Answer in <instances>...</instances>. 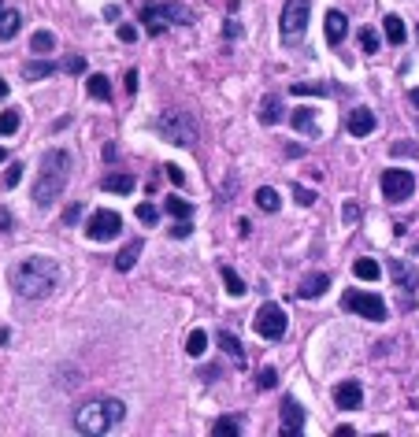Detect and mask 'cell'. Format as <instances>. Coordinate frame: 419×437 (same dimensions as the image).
I'll list each match as a JSON object with an SVG mask.
<instances>
[{"label":"cell","instance_id":"6da1fadb","mask_svg":"<svg viewBox=\"0 0 419 437\" xmlns=\"http://www.w3.org/2000/svg\"><path fill=\"white\" fill-rule=\"evenodd\" d=\"M60 286V263L49 256H26L12 267V289L26 300H41Z\"/></svg>","mask_w":419,"mask_h":437},{"label":"cell","instance_id":"7a4b0ae2","mask_svg":"<svg viewBox=\"0 0 419 437\" xmlns=\"http://www.w3.org/2000/svg\"><path fill=\"white\" fill-rule=\"evenodd\" d=\"M71 178V156L63 149H49L41 156V167H38V178H34V204L38 208H49L52 200H60L63 186Z\"/></svg>","mask_w":419,"mask_h":437},{"label":"cell","instance_id":"3957f363","mask_svg":"<svg viewBox=\"0 0 419 437\" xmlns=\"http://www.w3.org/2000/svg\"><path fill=\"white\" fill-rule=\"evenodd\" d=\"M126 415V404L123 400H112V397H93L75 412V430L86 434V437H100V434H112L115 426L123 423Z\"/></svg>","mask_w":419,"mask_h":437},{"label":"cell","instance_id":"277c9868","mask_svg":"<svg viewBox=\"0 0 419 437\" xmlns=\"http://www.w3.org/2000/svg\"><path fill=\"white\" fill-rule=\"evenodd\" d=\"M156 134H163L171 145H182V149L197 145V126L189 119V112H163L156 119Z\"/></svg>","mask_w":419,"mask_h":437},{"label":"cell","instance_id":"5b68a950","mask_svg":"<svg viewBox=\"0 0 419 437\" xmlns=\"http://www.w3.org/2000/svg\"><path fill=\"white\" fill-rule=\"evenodd\" d=\"M189 19H193V15H189V8H182V4H145L141 8V23H145L149 34H163L167 26L189 23Z\"/></svg>","mask_w":419,"mask_h":437},{"label":"cell","instance_id":"8992f818","mask_svg":"<svg viewBox=\"0 0 419 437\" xmlns=\"http://www.w3.org/2000/svg\"><path fill=\"white\" fill-rule=\"evenodd\" d=\"M342 308L345 312H357L363 319H371V323H382L386 319V300L379 293H368V289H345L342 293Z\"/></svg>","mask_w":419,"mask_h":437},{"label":"cell","instance_id":"52a82bcc","mask_svg":"<svg viewBox=\"0 0 419 437\" xmlns=\"http://www.w3.org/2000/svg\"><path fill=\"white\" fill-rule=\"evenodd\" d=\"M416 193V175L412 171H400V167H390L382 171V197L400 204V200H408Z\"/></svg>","mask_w":419,"mask_h":437},{"label":"cell","instance_id":"ba28073f","mask_svg":"<svg viewBox=\"0 0 419 437\" xmlns=\"http://www.w3.org/2000/svg\"><path fill=\"white\" fill-rule=\"evenodd\" d=\"M119 230H123V215L112 212V208H100V212H93V215H89V223H86V234L93 241H115V238H119Z\"/></svg>","mask_w":419,"mask_h":437},{"label":"cell","instance_id":"9c48e42d","mask_svg":"<svg viewBox=\"0 0 419 437\" xmlns=\"http://www.w3.org/2000/svg\"><path fill=\"white\" fill-rule=\"evenodd\" d=\"M308 12H312L308 0H286V8H282V41H297L304 34Z\"/></svg>","mask_w":419,"mask_h":437},{"label":"cell","instance_id":"30bf717a","mask_svg":"<svg viewBox=\"0 0 419 437\" xmlns=\"http://www.w3.org/2000/svg\"><path fill=\"white\" fill-rule=\"evenodd\" d=\"M252 326H256V334L260 338H267V341H278L282 334H286V312H282L278 304H263L260 312H256V319H252Z\"/></svg>","mask_w":419,"mask_h":437},{"label":"cell","instance_id":"8fae6325","mask_svg":"<svg viewBox=\"0 0 419 437\" xmlns=\"http://www.w3.org/2000/svg\"><path fill=\"white\" fill-rule=\"evenodd\" d=\"M300 430H304V408L297 404V397H286L282 400V434L297 437Z\"/></svg>","mask_w":419,"mask_h":437},{"label":"cell","instance_id":"7c38bea8","mask_svg":"<svg viewBox=\"0 0 419 437\" xmlns=\"http://www.w3.org/2000/svg\"><path fill=\"white\" fill-rule=\"evenodd\" d=\"M386 271H390V278L397 282L400 293H416V289H419V275H416V267H408L405 260H390V263H386Z\"/></svg>","mask_w":419,"mask_h":437},{"label":"cell","instance_id":"4fadbf2b","mask_svg":"<svg viewBox=\"0 0 419 437\" xmlns=\"http://www.w3.org/2000/svg\"><path fill=\"white\" fill-rule=\"evenodd\" d=\"M334 404H338L342 412H357V408L363 404L360 382H338V386H334Z\"/></svg>","mask_w":419,"mask_h":437},{"label":"cell","instance_id":"5bb4252c","mask_svg":"<svg viewBox=\"0 0 419 437\" xmlns=\"http://www.w3.org/2000/svg\"><path fill=\"white\" fill-rule=\"evenodd\" d=\"M323 34H326V41L331 45H342L345 41V34H349V19H345V12H326V19H323Z\"/></svg>","mask_w":419,"mask_h":437},{"label":"cell","instance_id":"9a60e30c","mask_svg":"<svg viewBox=\"0 0 419 437\" xmlns=\"http://www.w3.org/2000/svg\"><path fill=\"white\" fill-rule=\"evenodd\" d=\"M326 286H331V275H326V271H315V275L300 278V286H297V297H304V300H315V297H323V293H326Z\"/></svg>","mask_w":419,"mask_h":437},{"label":"cell","instance_id":"2e32d148","mask_svg":"<svg viewBox=\"0 0 419 437\" xmlns=\"http://www.w3.org/2000/svg\"><path fill=\"white\" fill-rule=\"evenodd\" d=\"M289 123H294L297 134H304V138H320V123H315V108H297L294 115H289Z\"/></svg>","mask_w":419,"mask_h":437},{"label":"cell","instance_id":"e0dca14e","mask_svg":"<svg viewBox=\"0 0 419 437\" xmlns=\"http://www.w3.org/2000/svg\"><path fill=\"white\" fill-rule=\"evenodd\" d=\"M371 130H375V115H371V108H357V112L349 115V134L352 138H368Z\"/></svg>","mask_w":419,"mask_h":437},{"label":"cell","instance_id":"ac0fdd59","mask_svg":"<svg viewBox=\"0 0 419 437\" xmlns=\"http://www.w3.org/2000/svg\"><path fill=\"white\" fill-rule=\"evenodd\" d=\"M56 63H52V60H34V63H26V67H23V78L26 82H41V78H49V75H56Z\"/></svg>","mask_w":419,"mask_h":437},{"label":"cell","instance_id":"d6986e66","mask_svg":"<svg viewBox=\"0 0 419 437\" xmlns=\"http://www.w3.org/2000/svg\"><path fill=\"white\" fill-rule=\"evenodd\" d=\"M141 249H145V241H141V238H134V241H130V245H126V249L119 252V256H115V271H130L134 263H138Z\"/></svg>","mask_w":419,"mask_h":437},{"label":"cell","instance_id":"ffe728a7","mask_svg":"<svg viewBox=\"0 0 419 437\" xmlns=\"http://www.w3.org/2000/svg\"><path fill=\"white\" fill-rule=\"evenodd\" d=\"M23 30V15L19 12H0V41H12Z\"/></svg>","mask_w":419,"mask_h":437},{"label":"cell","instance_id":"44dd1931","mask_svg":"<svg viewBox=\"0 0 419 437\" xmlns=\"http://www.w3.org/2000/svg\"><path fill=\"white\" fill-rule=\"evenodd\" d=\"M219 345H223V352H226V356H234V360H238V367H245V349H241V341L234 338L230 330H219Z\"/></svg>","mask_w":419,"mask_h":437},{"label":"cell","instance_id":"7402d4cb","mask_svg":"<svg viewBox=\"0 0 419 437\" xmlns=\"http://www.w3.org/2000/svg\"><path fill=\"white\" fill-rule=\"evenodd\" d=\"M86 89H89V97H93V100H112V86H108L104 75H89Z\"/></svg>","mask_w":419,"mask_h":437},{"label":"cell","instance_id":"603a6c76","mask_svg":"<svg viewBox=\"0 0 419 437\" xmlns=\"http://www.w3.org/2000/svg\"><path fill=\"white\" fill-rule=\"evenodd\" d=\"M100 186H104V193H130V189H134V178H130V175H108Z\"/></svg>","mask_w":419,"mask_h":437},{"label":"cell","instance_id":"cb8c5ba5","mask_svg":"<svg viewBox=\"0 0 419 437\" xmlns=\"http://www.w3.org/2000/svg\"><path fill=\"white\" fill-rule=\"evenodd\" d=\"M352 275H357V278H363V282H375V278L382 275V267H379L375 260H368V256H363V260H357V263H352Z\"/></svg>","mask_w":419,"mask_h":437},{"label":"cell","instance_id":"d4e9b609","mask_svg":"<svg viewBox=\"0 0 419 437\" xmlns=\"http://www.w3.org/2000/svg\"><path fill=\"white\" fill-rule=\"evenodd\" d=\"M282 119V104H278V97H267L260 104V123H267V126H275Z\"/></svg>","mask_w":419,"mask_h":437},{"label":"cell","instance_id":"484cf974","mask_svg":"<svg viewBox=\"0 0 419 437\" xmlns=\"http://www.w3.org/2000/svg\"><path fill=\"white\" fill-rule=\"evenodd\" d=\"M405 23H400V15H386V41L390 45H405Z\"/></svg>","mask_w":419,"mask_h":437},{"label":"cell","instance_id":"4316f807","mask_svg":"<svg viewBox=\"0 0 419 437\" xmlns=\"http://www.w3.org/2000/svg\"><path fill=\"white\" fill-rule=\"evenodd\" d=\"M294 93L297 97H326V93H334V89L323 86V82H294Z\"/></svg>","mask_w":419,"mask_h":437},{"label":"cell","instance_id":"83f0119b","mask_svg":"<svg viewBox=\"0 0 419 437\" xmlns=\"http://www.w3.org/2000/svg\"><path fill=\"white\" fill-rule=\"evenodd\" d=\"M223 282H226V293H230V297H245V293H249V289H245V282L238 278V271H234V267H223Z\"/></svg>","mask_w":419,"mask_h":437},{"label":"cell","instance_id":"f1b7e54d","mask_svg":"<svg viewBox=\"0 0 419 437\" xmlns=\"http://www.w3.org/2000/svg\"><path fill=\"white\" fill-rule=\"evenodd\" d=\"M256 204L263 208V212H278L282 200H278V193H275L271 186H263V189H256Z\"/></svg>","mask_w":419,"mask_h":437},{"label":"cell","instance_id":"f546056e","mask_svg":"<svg viewBox=\"0 0 419 437\" xmlns=\"http://www.w3.org/2000/svg\"><path fill=\"white\" fill-rule=\"evenodd\" d=\"M163 208H167L175 218H189V215H193V204H189V200H178V197H167V200H163Z\"/></svg>","mask_w":419,"mask_h":437},{"label":"cell","instance_id":"4dcf8cb0","mask_svg":"<svg viewBox=\"0 0 419 437\" xmlns=\"http://www.w3.org/2000/svg\"><path fill=\"white\" fill-rule=\"evenodd\" d=\"M212 434H241V419L238 415H223V419H215V426H212Z\"/></svg>","mask_w":419,"mask_h":437},{"label":"cell","instance_id":"1f68e13d","mask_svg":"<svg viewBox=\"0 0 419 437\" xmlns=\"http://www.w3.org/2000/svg\"><path fill=\"white\" fill-rule=\"evenodd\" d=\"M186 352H189V356H204V352H208V334H204V330H193V334H189Z\"/></svg>","mask_w":419,"mask_h":437},{"label":"cell","instance_id":"d6a6232c","mask_svg":"<svg viewBox=\"0 0 419 437\" xmlns=\"http://www.w3.org/2000/svg\"><path fill=\"white\" fill-rule=\"evenodd\" d=\"M30 49H34V52H52V49H56V38H52L49 30H38V34L30 38Z\"/></svg>","mask_w":419,"mask_h":437},{"label":"cell","instance_id":"836d02e7","mask_svg":"<svg viewBox=\"0 0 419 437\" xmlns=\"http://www.w3.org/2000/svg\"><path fill=\"white\" fill-rule=\"evenodd\" d=\"M23 163H8V171H4V178H0V186H4V189H15V186H19V182H23Z\"/></svg>","mask_w":419,"mask_h":437},{"label":"cell","instance_id":"e575fe53","mask_svg":"<svg viewBox=\"0 0 419 437\" xmlns=\"http://www.w3.org/2000/svg\"><path fill=\"white\" fill-rule=\"evenodd\" d=\"M19 130V112H0V134H15Z\"/></svg>","mask_w":419,"mask_h":437},{"label":"cell","instance_id":"d590c367","mask_svg":"<svg viewBox=\"0 0 419 437\" xmlns=\"http://www.w3.org/2000/svg\"><path fill=\"white\" fill-rule=\"evenodd\" d=\"M167 234H171L175 241H178V238H189V234H193V223H189V218H175V226H171Z\"/></svg>","mask_w":419,"mask_h":437},{"label":"cell","instance_id":"8d00e7d4","mask_svg":"<svg viewBox=\"0 0 419 437\" xmlns=\"http://www.w3.org/2000/svg\"><path fill=\"white\" fill-rule=\"evenodd\" d=\"M294 200H297L300 208H312L315 204V193H312V189H304V186H294Z\"/></svg>","mask_w":419,"mask_h":437},{"label":"cell","instance_id":"74e56055","mask_svg":"<svg viewBox=\"0 0 419 437\" xmlns=\"http://www.w3.org/2000/svg\"><path fill=\"white\" fill-rule=\"evenodd\" d=\"M256 386H260V389H275V386H278V375H275L271 367H263L260 378H256Z\"/></svg>","mask_w":419,"mask_h":437},{"label":"cell","instance_id":"f35d334b","mask_svg":"<svg viewBox=\"0 0 419 437\" xmlns=\"http://www.w3.org/2000/svg\"><path fill=\"white\" fill-rule=\"evenodd\" d=\"M156 208H152V204H138V223H145V226H152V223H156Z\"/></svg>","mask_w":419,"mask_h":437},{"label":"cell","instance_id":"ab89813d","mask_svg":"<svg viewBox=\"0 0 419 437\" xmlns=\"http://www.w3.org/2000/svg\"><path fill=\"white\" fill-rule=\"evenodd\" d=\"M63 71H67V75H82V71H86V60H82V56H67V60H63Z\"/></svg>","mask_w":419,"mask_h":437},{"label":"cell","instance_id":"60d3db41","mask_svg":"<svg viewBox=\"0 0 419 437\" xmlns=\"http://www.w3.org/2000/svg\"><path fill=\"white\" fill-rule=\"evenodd\" d=\"M360 45H363V52H379V38H375V30H360Z\"/></svg>","mask_w":419,"mask_h":437},{"label":"cell","instance_id":"b9f144b4","mask_svg":"<svg viewBox=\"0 0 419 437\" xmlns=\"http://www.w3.org/2000/svg\"><path fill=\"white\" fill-rule=\"evenodd\" d=\"M394 156H416V160H419V145H405V141H397V145H394Z\"/></svg>","mask_w":419,"mask_h":437},{"label":"cell","instance_id":"7bdbcfd3","mask_svg":"<svg viewBox=\"0 0 419 437\" xmlns=\"http://www.w3.org/2000/svg\"><path fill=\"white\" fill-rule=\"evenodd\" d=\"M82 218V204H71L67 212H63V223H78Z\"/></svg>","mask_w":419,"mask_h":437},{"label":"cell","instance_id":"ee69618b","mask_svg":"<svg viewBox=\"0 0 419 437\" xmlns=\"http://www.w3.org/2000/svg\"><path fill=\"white\" fill-rule=\"evenodd\" d=\"M119 41H126V45L138 41V30H134V26H119Z\"/></svg>","mask_w":419,"mask_h":437},{"label":"cell","instance_id":"f6af8a7d","mask_svg":"<svg viewBox=\"0 0 419 437\" xmlns=\"http://www.w3.org/2000/svg\"><path fill=\"white\" fill-rule=\"evenodd\" d=\"M163 171H167V178H171V182H175V186H182V182H186V175H182V171H178V167H163Z\"/></svg>","mask_w":419,"mask_h":437},{"label":"cell","instance_id":"bcb514c9","mask_svg":"<svg viewBox=\"0 0 419 437\" xmlns=\"http://www.w3.org/2000/svg\"><path fill=\"white\" fill-rule=\"evenodd\" d=\"M126 93H138V71H130V75H126Z\"/></svg>","mask_w":419,"mask_h":437},{"label":"cell","instance_id":"7dc6e473","mask_svg":"<svg viewBox=\"0 0 419 437\" xmlns=\"http://www.w3.org/2000/svg\"><path fill=\"white\" fill-rule=\"evenodd\" d=\"M342 215H345V223H352V218L360 215V208H357V204H345V212H342Z\"/></svg>","mask_w":419,"mask_h":437},{"label":"cell","instance_id":"c3c4849f","mask_svg":"<svg viewBox=\"0 0 419 437\" xmlns=\"http://www.w3.org/2000/svg\"><path fill=\"white\" fill-rule=\"evenodd\" d=\"M223 34H226V38H241V26H238V23H226Z\"/></svg>","mask_w":419,"mask_h":437},{"label":"cell","instance_id":"681fc988","mask_svg":"<svg viewBox=\"0 0 419 437\" xmlns=\"http://www.w3.org/2000/svg\"><path fill=\"white\" fill-rule=\"evenodd\" d=\"M215 375H219V367H204V371H200V378H204V382H212Z\"/></svg>","mask_w":419,"mask_h":437},{"label":"cell","instance_id":"f907efd6","mask_svg":"<svg viewBox=\"0 0 419 437\" xmlns=\"http://www.w3.org/2000/svg\"><path fill=\"white\" fill-rule=\"evenodd\" d=\"M8 338H12V334H8V326H0V345H8Z\"/></svg>","mask_w":419,"mask_h":437},{"label":"cell","instance_id":"816d5d0a","mask_svg":"<svg viewBox=\"0 0 419 437\" xmlns=\"http://www.w3.org/2000/svg\"><path fill=\"white\" fill-rule=\"evenodd\" d=\"M408 100H412V104L419 108V89H412V93H408Z\"/></svg>","mask_w":419,"mask_h":437},{"label":"cell","instance_id":"f5cc1de1","mask_svg":"<svg viewBox=\"0 0 419 437\" xmlns=\"http://www.w3.org/2000/svg\"><path fill=\"white\" fill-rule=\"evenodd\" d=\"M4 97H8V82L0 78V100H4Z\"/></svg>","mask_w":419,"mask_h":437},{"label":"cell","instance_id":"db71d44e","mask_svg":"<svg viewBox=\"0 0 419 437\" xmlns=\"http://www.w3.org/2000/svg\"><path fill=\"white\" fill-rule=\"evenodd\" d=\"M4 160H8V152H4V149H0V163H4Z\"/></svg>","mask_w":419,"mask_h":437},{"label":"cell","instance_id":"11a10c76","mask_svg":"<svg viewBox=\"0 0 419 437\" xmlns=\"http://www.w3.org/2000/svg\"><path fill=\"white\" fill-rule=\"evenodd\" d=\"M0 12H4V8H0Z\"/></svg>","mask_w":419,"mask_h":437}]
</instances>
